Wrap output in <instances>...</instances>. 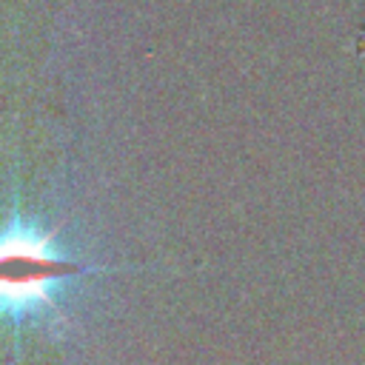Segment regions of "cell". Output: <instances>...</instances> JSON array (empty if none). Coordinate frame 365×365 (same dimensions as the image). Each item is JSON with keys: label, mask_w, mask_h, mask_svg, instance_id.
<instances>
[{"label": "cell", "mask_w": 365, "mask_h": 365, "mask_svg": "<svg viewBox=\"0 0 365 365\" xmlns=\"http://www.w3.org/2000/svg\"><path fill=\"white\" fill-rule=\"evenodd\" d=\"M80 271L48 237L34 228L11 225L0 231V311L26 317L51 308L57 285Z\"/></svg>", "instance_id": "cell-1"}]
</instances>
